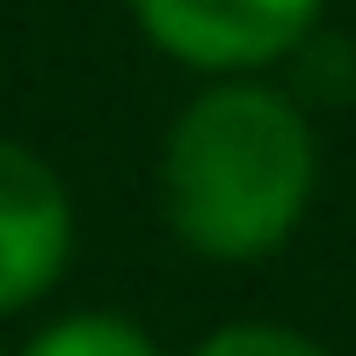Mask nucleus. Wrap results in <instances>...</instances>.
<instances>
[{
    "label": "nucleus",
    "mask_w": 356,
    "mask_h": 356,
    "mask_svg": "<svg viewBox=\"0 0 356 356\" xmlns=\"http://www.w3.org/2000/svg\"><path fill=\"white\" fill-rule=\"evenodd\" d=\"M320 182V145L284 88L218 73L160 145L168 233L204 262H262L298 233Z\"/></svg>",
    "instance_id": "obj_1"
},
{
    "label": "nucleus",
    "mask_w": 356,
    "mask_h": 356,
    "mask_svg": "<svg viewBox=\"0 0 356 356\" xmlns=\"http://www.w3.org/2000/svg\"><path fill=\"white\" fill-rule=\"evenodd\" d=\"M327 0H131L138 29L197 73H254L313 37Z\"/></svg>",
    "instance_id": "obj_2"
},
{
    "label": "nucleus",
    "mask_w": 356,
    "mask_h": 356,
    "mask_svg": "<svg viewBox=\"0 0 356 356\" xmlns=\"http://www.w3.org/2000/svg\"><path fill=\"white\" fill-rule=\"evenodd\" d=\"M73 262V197L37 145L0 138V313H22Z\"/></svg>",
    "instance_id": "obj_3"
},
{
    "label": "nucleus",
    "mask_w": 356,
    "mask_h": 356,
    "mask_svg": "<svg viewBox=\"0 0 356 356\" xmlns=\"http://www.w3.org/2000/svg\"><path fill=\"white\" fill-rule=\"evenodd\" d=\"M22 356H160V342L124 313H66L29 334Z\"/></svg>",
    "instance_id": "obj_4"
},
{
    "label": "nucleus",
    "mask_w": 356,
    "mask_h": 356,
    "mask_svg": "<svg viewBox=\"0 0 356 356\" xmlns=\"http://www.w3.org/2000/svg\"><path fill=\"white\" fill-rule=\"evenodd\" d=\"M197 356H327V349L298 327H277V320H233V327L204 334Z\"/></svg>",
    "instance_id": "obj_5"
}]
</instances>
